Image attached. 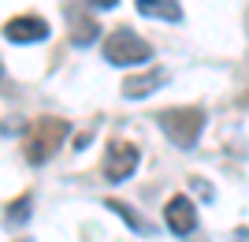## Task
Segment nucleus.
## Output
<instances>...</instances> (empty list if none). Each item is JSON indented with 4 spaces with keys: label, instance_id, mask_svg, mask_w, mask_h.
<instances>
[{
    "label": "nucleus",
    "instance_id": "nucleus-6",
    "mask_svg": "<svg viewBox=\"0 0 249 242\" xmlns=\"http://www.w3.org/2000/svg\"><path fill=\"white\" fill-rule=\"evenodd\" d=\"M164 220H167V227L175 235H190L197 227V209H194V201H190L186 194H175V198L167 201V209H164Z\"/></svg>",
    "mask_w": 249,
    "mask_h": 242
},
{
    "label": "nucleus",
    "instance_id": "nucleus-9",
    "mask_svg": "<svg viewBox=\"0 0 249 242\" xmlns=\"http://www.w3.org/2000/svg\"><path fill=\"white\" fill-rule=\"evenodd\" d=\"M138 11L149 15V19H167V22H178L182 19V8H178L175 0H134Z\"/></svg>",
    "mask_w": 249,
    "mask_h": 242
},
{
    "label": "nucleus",
    "instance_id": "nucleus-3",
    "mask_svg": "<svg viewBox=\"0 0 249 242\" xmlns=\"http://www.w3.org/2000/svg\"><path fill=\"white\" fill-rule=\"evenodd\" d=\"M156 123L164 127V134L175 142L178 149H190L194 142L201 138V127H205V108H167V112H160L156 116Z\"/></svg>",
    "mask_w": 249,
    "mask_h": 242
},
{
    "label": "nucleus",
    "instance_id": "nucleus-2",
    "mask_svg": "<svg viewBox=\"0 0 249 242\" xmlns=\"http://www.w3.org/2000/svg\"><path fill=\"white\" fill-rule=\"evenodd\" d=\"M104 60L115 63V67H138V63L153 60V45L145 37H138L134 30L119 26V30H112L104 37Z\"/></svg>",
    "mask_w": 249,
    "mask_h": 242
},
{
    "label": "nucleus",
    "instance_id": "nucleus-10",
    "mask_svg": "<svg viewBox=\"0 0 249 242\" xmlns=\"http://www.w3.org/2000/svg\"><path fill=\"white\" fill-rule=\"evenodd\" d=\"M108 209H112V212H119V216H123V220L130 223L134 231H149L145 223H142V216H138V212H130V209H126V205H123V201H108Z\"/></svg>",
    "mask_w": 249,
    "mask_h": 242
},
{
    "label": "nucleus",
    "instance_id": "nucleus-8",
    "mask_svg": "<svg viewBox=\"0 0 249 242\" xmlns=\"http://www.w3.org/2000/svg\"><path fill=\"white\" fill-rule=\"evenodd\" d=\"M160 82H164V71H160V67H149L145 74H130V78L123 82V97H130V101H138V97H149Z\"/></svg>",
    "mask_w": 249,
    "mask_h": 242
},
{
    "label": "nucleus",
    "instance_id": "nucleus-11",
    "mask_svg": "<svg viewBox=\"0 0 249 242\" xmlns=\"http://www.w3.org/2000/svg\"><path fill=\"white\" fill-rule=\"evenodd\" d=\"M26 216H30V194H22L19 201H11V205H8V220L11 223H22Z\"/></svg>",
    "mask_w": 249,
    "mask_h": 242
},
{
    "label": "nucleus",
    "instance_id": "nucleus-4",
    "mask_svg": "<svg viewBox=\"0 0 249 242\" xmlns=\"http://www.w3.org/2000/svg\"><path fill=\"white\" fill-rule=\"evenodd\" d=\"M134 168H138V146L134 142H123V138L108 142V149H104V179L123 183L126 175H134Z\"/></svg>",
    "mask_w": 249,
    "mask_h": 242
},
{
    "label": "nucleus",
    "instance_id": "nucleus-1",
    "mask_svg": "<svg viewBox=\"0 0 249 242\" xmlns=\"http://www.w3.org/2000/svg\"><path fill=\"white\" fill-rule=\"evenodd\" d=\"M63 138H67V123L56 116H45V119H34L26 138H22V157L30 160V164H45V160L63 146Z\"/></svg>",
    "mask_w": 249,
    "mask_h": 242
},
{
    "label": "nucleus",
    "instance_id": "nucleus-13",
    "mask_svg": "<svg viewBox=\"0 0 249 242\" xmlns=\"http://www.w3.org/2000/svg\"><path fill=\"white\" fill-rule=\"evenodd\" d=\"M15 242H34V239H15Z\"/></svg>",
    "mask_w": 249,
    "mask_h": 242
},
{
    "label": "nucleus",
    "instance_id": "nucleus-5",
    "mask_svg": "<svg viewBox=\"0 0 249 242\" xmlns=\"http://www.w3.org/2000/svg\"><path fill=\"white\" fill-rule=\"evenodd\" d=\"M4 37L15 45H34L49 37V22L37 19V15H15V19L4 22Z\"/></svg>",
    "mask_w": 249,
    "mask_h": 242
},
{
    "label": "nucleus",
    "instance_id": "nucleus-7",
    "mask_svg": "<svg viewBox=\"0 0 249 242\" xmlns=\"http://www.w3.org/2000/svg\"><path fill=\"white\" fill-rule=\"evenodd\" d=\"M67 22H71V41L74 45H93L101 26H97L93 15H86L82 8H67Z\"/></svg>",
    "mask_w": 249,
    "mask_h": 242
},
{
    "label": "nucleus",
    "instance_id": "nucleus-12",
    "mask_svg": "<svg viewBox=\"0 0 249 242\" xmlns=\"http://www.w3.org/2000/svg\"><path fill=\"white\" fill-rule=\"evenodd\" d=\"M82 4H86V8H97V11H108V8H115V4H119V0H82Z\"/></svg>",
    "mask_w": 249,
    "mask_h": 242
}]
</instances>
